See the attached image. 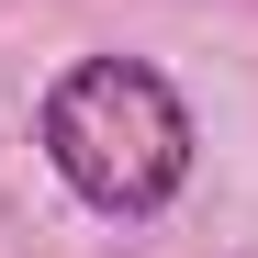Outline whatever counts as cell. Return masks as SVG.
Returning a JSON list of instances; mask_svg holds the SVG:
<instances>
[{
	"label": "cell",
	"mask_w": 258,
	"mask_h": 258,
	"mask_svg": "<svg viewBox=\"0 0 258 258\" xmlns=\"http://www.w3.org/2000/svg\"><path fill=\"white\" fill-rule=\"evenodd\" d=\"M45 157H56V180L90 213H123V225H135V213H157L168 191H180L191 112H180V90H168L157 68L90 56V68H68L45 90Z\"/></svg>",
	"instance_id": "6da1fadb"
}]
</instances>
